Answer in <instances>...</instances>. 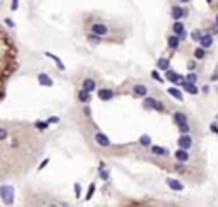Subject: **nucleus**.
<instances>
[{"label": "nucleus", "instance_id": "obj_45", "mask_svg": "<svg viewBox=\"0 0 218 207\" xmlns=\"http://www.w3.org/2000/svg\"><path fill=\"white\" fill-rule=\"evenodd\" d=\"M206 2H208V3H211V2H213V0H206Z\"/></svg>", "mask_w": 218, "mask_h": 207}, {"label": "nucleus", "instance_id": "obj_6", "mask_svg": "<svg viewBox=\"0 0 218 207\" xmlns=\"http://www.w3.org/2000/svg\"><path fill=\"white\" fill-rule=\"evenodd\" d=\"M143 106L147 110H155V111H165V106H164L162 101L155 99V98H145L143 101Z\"/></svg>", "mask_w": 218, "mask_h": 207}, {"label": "nucleus", "instance_id": "obj_33", "mask_svg": "<svg viewBox=\"0 0 218 207\" xmlns=\"http://www.w3.org/2000/svg\"><path fill=\"white\" fill-rule=\"evenodd\" d=\"M179 130H181V134H187L189 132V123H182V125H179Z\"/></svg>", "mask_w": 218, "mask_h": 207}, {"label": "nucleus", "instance_id": "obj_44", "mask_svg": "<svg viewBox=\"0 0 218 207\" xmlns=\"http://www.w3.org/2000/svg\"><path fill=\"white\" fill-rule=\"evenodd\" d=\"M215 21H216V26H218V14H216V17H215Z\"/></svg>", "mask_w": 218, "mask_h": 207}, {"label": "nucleus", "instance_id": "obj_27", "mask_svg": "<svg viewBox=\"0 0 218 207\" xmlns=\"http://www.w3.org/2000/svg\"><path fill=\"white\" fill-rule=\"evenodd\" d=\"M140 146L150 147V146H152V139H150L148 135H141V137H140Z\"/></svg>", "mask_w": 218, "mask_h": 207}, {"label": "nucleus", "instance_id": "obj_28", "mask_svg": "<svg viewBox=\"0 0 218 207\" xmlns=\"http://www.w3.org/2000/svg\"><path fill=\"white\" fill-rule=\"evenodd\" d=\"M205 55H206V53H205V48H203V46H201V48H196L194 50V58L201 60V58H205Z\"/></svg>", "mask_w": 218, "mask_h": 207}, {"label": "nucleus", "instance_id": "obj_13", "mask_svg": "<svg viewBox=\"0 0 218 207\" xmlns=\"http://www.w3.org/2000/svg\"><path fill=\"white\" fill-rule=\"evenodd\" d=\"M177 146L182 147V149H189L192 146V139L187 135V134H182V135L179 137V140H177Z\"/></svg>", "mask_w": 218, "mask_h": 207}, {"label": "nucleus", "instance_id": "obj_40", "mask_svg": "<svg viewBox=\"0 0 218 207\" xmlns=\"http://www.w3.org/2000/svg\"><path fill=\"white\" fill-rule=\"evenodd\" d=\"M107 173H109V171H101V178H102V180H107V178H109Z\"/></svg>", "mask_w": 218, "mask_h": 207}, {"label": "nucleus", "instance_id": "obj_17", "mask_svg": "<svg viewBox=\"0 0 218 207\" xmlns=\"http://www.w3.org/2000/svg\"><path fill=\"white\" fill-rule=\"evenodd\" d=\"M179 43H181V38L177 34H172V36L167 38V45H169L170 50H177L179 48Z\"/></svg>", "mask_w": 218, "mask_h": 207}, {"label": "nucleus", "instance_id": "obj_4", "mask_svg": "<svg viewBox=\"0 0 218 207\" xmlns=\"http://www.w3.org/2000/svg\"><path fill=\"white\" fill-rule=\"evenodd\" d=\"M14 187H9V185H3V187H0V199L3 200V204L10 205L14 204Z\"/></svg>", "mask_w": 218, "mask_h": 207}, {"label": "nucleus", "instance_id": "obj_41", "mask_svg": "<svg viewBox=\"0 0 218 207\" xmlns=\"http://www.w3.org/2000/svg\"><path fill=\"white\" fill-rule=\"evenodd\" d=\"M210 129H211V130H213V132H215V134H216V135H218V127L215 125V123H211V127H210Z\"/></svg>", "mask_w": 218, "mask_h": 207}, {"label": "nucleus", "instance_id": "obj_14", "mask_svg": "<svg viewBox=\"0 0 218 207\" xmlns=\"http://www.w3.org/2000/svg\"><path fill=\"white\" fill-rule=\"evenodd\" d=\"M77 99L80 101L82 104H87V103H90V93L89 91H85L83 88H80L77 91Z\"/></svg>", "mask_w": 218, "mask_h": 207}, {"label": "nucleus", "instance_id": "obj_21", "mask_svg": "<svg viewBox=\"0 0 218 207\" xmlns=\"http://www.w3.org/2000/svg\"><path fill=\"white\" fill-rule=\"evenodd\" d=\"M87 41L90 43V45H99V43H102V38H101V36H97V34H94V33H87Z\"/></svg>", "mask_w": 218, "mask_h": 207}, {"label": "nucleus", "instance_id": "obj_22", "mask_svg": "<svg viewBox=\"0 0 218 207\" xmlns=\"http://www.w3.org/2000/svg\"><path fill=\"white\" fill-rule=\"evenodd\" d=\"M174 123L177 127L182 125V123H187V117L184 113H181V111H177V113H174Z\"/></svg>", "mask_w": 218, "mask_h": 207}, {"label": "nucleus", "instance_id": "obj_11", "mask_svg": "<svg viewBox=\"0 0 218 207\" xmlns=\"http://www.w3.org/2000/svg\"><path fill=\"white\" fill-rule=\"evenodd\" d=\"M133 96H136V98H145L148 94V88L145 84H136V86H133Z\"/></svg>", "mask_w": 218, "mask_h": 207}, {"label": "nucleus", "instance_id": "obj_25", "mask_svg": "<svg viewBox=\"0 0 218 207\" xmlns=\"http://www.w3.org/2000/svg\"><path fill=\"white\" fill-rule=\"evenodd\" d=\"M157 68L159 70H169V60L167 58H159L157 60Z\"/></svg>", "mask_w": 218, "mask_h": 207}, {"label": "nucleus", "instance_id": "obj_23", "mask_svg": "<svg viewBox=\"0 0 218 207\" xmlns=\"http://www.w3.org/2000/svg\"><path fill=\"white\" fill-rule=\"evenodd\" d=\"M150 151L154 152L155 156H169V151L160 147V146H150Z\"/></svg>", "mask_w": 218, "mask_h": 207}, {"label": "nucleus", "instance_id": "obj_16", "mask_svg": "<svg viewBox=\"0 0 218 207\" xmlns=\"http://www.w3.org/2000/svg\"><path fill=\"white\" fill-rule=\"evenodd\" d=\"M165 183L169 185V188H170V190H176V192H181V190L184 188V185L181 183L179 180H174V178H167V180H165Z\"/></svg>", "mask_w": 218, "mask_h": 207}, {"label": "nucleus", "instance_id": "obj_31", "mask_svg": "<svg viewBox=\"0 0 218 207\" xmlns=\"http://www.w3.org/2000/svg\"><path fill=\"white\" fill-rule=\"evenodd\" d=\"M94 190H96V183H90V187H89V192H87V195H85V200H90V197H92Z\"/></svg>", "mask_w": 218, "mask_h": 207}, {"label": "nucleus", "instance_id": "obj_37", "mask_svg": "<svg viewBox=\"0 0 218 207\" xmlns=\"http://www.w3.org/2000/svg\"><path fill=\"white\" fill-rule=\"evenodd\" d=\"M75 195H77V199L80 197V185L78 183H75Z\"/></svg>", "mask_w": 218, "mask_h": 207}, {"label": "nucleus", "instance_id": "obj_3", "mask_svg": "<svg viewBox=\"0 0 218 207\" xmlns=\"http://www.w3.org/2000/svg\"><path fill=\"white\" fill-rule=\"evenodd\" d=\"M17 123H0V142H7L14 134Z\"/></svg>", "mask_w": 218, "mask_h": 207}, {"label": "nucleus", "instance_id": "obj_12", "mask_svg": "<svg viewBox=\"0 0 218 207\" xmlns=\"http://www.w3.org/2000/svg\"><path fill=\"white\" fill-rule=\"evenodd\" d=\"M38 82H39L41 86H45V88H53V84H54L53 79L50 77L48 74H45V72H41V74L38 75Z\"/></svg>", "mask_w": 218, "mask_h": 207}, {"label": "nucleus", "instance_id": "obj_29", "mask_svg": "<svg viewBox=\"0 0 218 207\" xmlns=\"http://www.w3.org/2000/svg\"><path fill=\"white\" fill-rule=\"evenodd\" d=\"M201 36H203V31H201V29H194V31L191 33L192 41H199V39H201Z\"/></svg>", "mask_w": 218, "mask_h": 207}, {"label": "nucleus", "instance_id": "obj_34", "mask_svg": "<svg viewBox=\"0 0 218 207\" xmlns=\"http://www.w3.org/2000/svg\"><path fill=\"white\" fill-rule=\"evenodd\" d=\"M152 79H155L157 82H164V79L160 77V75H159V72H157V70H152Z\"/></svg>", "mask_w": 218, "mask_h": 207}, {"label": "nucleus", "instance_id": "obj_26", "mask_svg": "<svg viewBox=\"0 0 218 207\" xmlns=\"http://www.w3.org/2000/svg\"><path fill=\"white\" fill-rule=\"evenodd\" d=\"M45 55H46V57H50V58H53L54 62H56V67H58V68H60V70H65V65H63V63H61V60H60V58H58V57H56V55H53V53H50V52H46V53H45Z\"/></svg>", "mask_w": 218, "mask_h": 207}, {"label": "nucleus", "instance_id": "obj_39", "mask_svg": "<svg viewBox=\"0 0 218 207\" xmlns=\"http://www.w3.org/2000/svg\"><path fill=\"white\" fill-rule=\"evenodd\" d=\"M194 67H196L194 62H187V68H189V70H194Z\"/></svg>", "mask_w": 218, "mask_h": 207}, {"label": "nucleus", "instance_id": "obj_20", "mask_svg": "<svg viewBox=\"0 0 218 207\" xmlns=\"http://www.w3.org/2000/svg\"><path fill=\"white\" fill-rule=\"evenodd\" d=\"M199 43H201L203 48H210V46L213 45V36L211 34H203L201 39H199Z\"/></svg>", "mask_w": 218, "mask_h": 207}, {"label": "nucleus", "instance_id": "obj_8", "mask_svg": "<svg viewBox=\"0 0 218 207\" xmlns=\"http://www.w3.org/2000/svg\"><path fill=\"white\" fill-rule=\"evenodd\" d=\"M170 16H172L174 21H181L182 17L187 16V10L182 9V7H179V5H176V7H172V9H170Z\"/></svg>", "mask_w": 218, "mask_h": 207}, {"label": "nucleus", "instance_id": "obj_36", "mask_svg": "<svg viewBox=\"0 0 218 207\" xmlns=\"http://www.w3.org/2000/svg\"><path fill=\"white\" fill-rule=\"evenodd\" d=\"M176 169L179 173H186V166H182V164H176Z\"/></svg>", "mask_w": 218, "mask_h": 207}, {"label": "nucleus", "instance_id": "obj_43", "mask_svg": "<svg viewBox=\"0 0 218 207\" xmlns=\"http://www.w3.org/2000/svg\"><path fill=\"white\" fill-rule=\"evenodd\" d=\"M179 2H182V3H187V2H191V0H179Z\"/></svg>", "mask_w": 218, "mask_h": 207}, {"label": "nucleus", "instance_id": "obj_30", "mask_svg": "<svg viewBox=\"0 0 218 207\" xmlns=\"http://www.w3.org/2000/svg\"><path fill=\"white\" fill-rule=\"evenodd\" d=\"M34 127H36L38 130H46V129L50 127V122H36Z\"/></svg>", "mask_w": 218, "mask_h": 207}, {"label": "nucleus", "instance_id": "obj_24", "mask_svg": "<svg viewBox=\"0 0 218 207\" xmlns=\"http://www.w3.org/2000/svg\"><path fill=\"white\" fill-rule=\"evenodd\" d=\"M167 93H169L172 98H176L177 101H182V93H181L177 88H169V89H167Z\"/></svg>", "mask_w": 218, "mask_h": 207}, {"label": "nucleus", "instance_id": "obj_7", "mask_svg": "<svg viewBox=\"0 0 218 207\" xmlns=\"http://www.w3.org/2000/svg\"><path fill=\"white\" fill-rule=\"evenodd\" d=\"M97 98L101 101H111L114 98V91L109 88H101V89H97Z\"/></svg>", "mask_w": 218, "mask_h": 207}, {"label": "nucleus", "instance_id": "obj_42", "mask_svg": "<svg viewBox=\"0 0 218 207\" xmlns=\"http://www.w3.org/2000/svg\"><path fill=\"white\" fill-rule=\"evenodd\" d=\"M46 164H48V159H45V161H43V163H41V164H39V169H41V168H45V166H46Z\"/></svg>", "mask_w": 218, "mask_h": 207}, {"label": "nucleus", "instance_id": "obj_10", "mask_svg": "<svg viewBox=\"0 0 218 207\" xmlns=\"http://www.w3.org/2000/svg\"><path fill=\"white\" fill-rule=\"evenodd\" d=\"M172 33H174V34H177L181 39L186 38V28H184V24H182V23H179V21H176V23H174Z\"/></svg>", "mask_w": 218, "mask_h": 207}, {"label": "nucleus", "instance_id": "obj_19", "mask_svg": "<svg viewBox=\"0 0 218 207\" xmlns=\"http://www.w3.org/2000/svg\"><path fill=\"white\" fill-rule=\"evenodd\" d=\"M182 84V89L187 91L189 94H198V88L194 86V82H187V81H182L181 82Z\"/></svg>", "mask_w": 218, "mask_h": 207}, {"label": "nucleus", "instance_id": "obj_1", "mask_svg": "<svg viewBox=\"0 0 218 207\" xmlns=\"http://www.w3.org/2000/svg\"><path fill=\"white\" fill-rule=\"evenodd\" d=\"M17 62V46L12 41L10 34L3 28H0V99L5 94V84L12 74H16Z\"/></svg>", "mask_w": 218, "mask_h": 207}, {"label": "nucleus", "instance_id": "obj_38", "mask_svg": "<svg viewBox=\"0 0 218 207\" xmlns=\"http://www.w3.org/2000/svg\"><path fill=\"white\" fill-rule=\"evenodd\" d=\"M48 122H50V123H58V122H60V118H58V117H50Z\"/></svg>", "mask_w": 218, "mask_h": 207}, {"label": "nucleus", "instance_id": "obj_35", "mask_svg": "<svg viewBox=\"0 0 218 207\" xmlns=\"http://www.w3.org/2000/svg\"><path fill=\"white\" fill-rule=\"evenodd\" d=\"M211 81H218V65H216V68L213 70V74H211Z\"/></svg>", "mask_w": 218, "mask_h": 207}, {"label": "nucleus", "instance_id": "obj_2", "mask_svg": "<svg viewBox=\"0 0 218 207\" xmlns=\"http://www.w3.org/2000/svg\"><path fill=\"white\" fill-rule=\"evenodd\" d=\"M87 28H89L90 33L101 36L102 39H109V36H111V26L107 24V21L96 19V21H92V23L87 24Z\"/></svg>", "mask_w": 218, "mask_h": 207}, {"label": "nucleus", "instance_id": "obj_18", "mask_svg": "<svg viewBox=\"0 0 218 207\" xmlns=\"http://www.w3.org/2000/svg\"><path fill=\"white\" fill-rule=\"evenodd\" d=\"M174 156H176V159H177L179 163H186L187 159H189L187 149H182V147H181V149H177V151H176V154H174Z\"/></svg>", "mask_w": 218, "mask_h": 207}, {"label": "nucleus", "instance_id": "obj_32", "mask_svg": "<svg viewBox=\"0 0 218 207\" xmlns=\"http://www.w3.org/2000/svg\"><path fill=\"white\" fill-rule=\"evenodd\" d=\"M186 81H187V82H196V81H198V75L191 72V74H187V75H186Z\"/></svg>", "mask_w": 218, "mask_h": 207}, {"label": "nucleus", "instance_id": "obj_15", "mask_svg": "<svg viewBox=\"0 0 218 207\" xmlns=\"http://www.w3.org/2000/svg\"><path fill=\"white\" fill-rule=\"evenodd\" d=\"M165 77H167V81L169 82H174V84H177V82H182V75H179V74H176L174 70H165Z\"/></svg>", "mask_w": 218, "mask_h": 207}, {"label": "nucleus", "instance_id": "obj_5", "mask_svg": "<svg viewBox=\"0 0 218 207\" xmlns=\"http://www.w3.org/2000/svg\"><path fill=\"white\" fill-rule=\"evenodd\" d=\"M94 142H96V146L101 147V149H109V147L112 146L111 140H109L102 132H99V130H96V132H94Z\"/></svg>", "mask_w": 218, "mask_h": 207}, {"label": "nucleus", "instance_id": "obj_9", "mask_svg": "<svg viewBox=\"0 0 218 207\" xmlns=\"http://www.w3.org/2000/svg\"><path fill=\"white\" fill-rule=\"evenodd\" d=\"M82 88L85 91H89V93H94V91H97V82L92 77H85L82 81Z\"/></svg>", "mask_w": 218, "mask_h": 207}]
</instances>
